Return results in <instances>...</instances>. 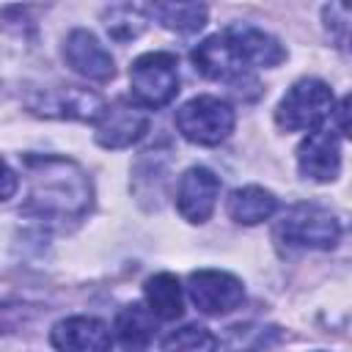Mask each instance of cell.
<instances>
[{
    "instance_id": "cell-14",
    "label": "cell",
    "mask_w": 352,
    "mask_h": 352,
    "mask_svg": "<svg viewBox=\"0 0 352 352\" xmlns=\"http://www.w3.org/2000/svg\"><path fill=\"white\" fill-rule=\"evenodd\" d=\"M223 33L228 36V41L234 44V50L239 52V58L245 60L248 69H256V66L272 69V66H278L286 58V50L280 47V41L275 36L253 28V25L234 22Z\"/></svg>"
},
{
    "instance_id": "cell-7",
    "label": "cell",
    "mask_w": 352,
    "mask_h": 352,
    "mask_svg": "<svg viewBox=\"0 0 352 352\" xmlns=\"http://www.w3.org/2000/svg\"><path fill=\"white\" fill-rule=\"evenodd\" d=\"M187 294L204 314H228L245 300L242 280L223 270H198L187 278Z\"/></svg>"
},
{
    "instance_id": "cell-5",
    "label": "cell",
    "mask_w": 352,
    "mask_h": 352,
    "mask_svg": "<svg viewBox=\"0 0 352 352\" xmlns=\"http://www.w3.org/2000/svg\"><path fill=\"white\" fill-rule=\"evenodd\" d=\"M176 129L198 146H217L234 129V110L217 96H195L176 110Z\"/></svg>"
},
{
    "instance_id": "cell-13",
    "label": "cell",
    "mask_w": 352,
    "mask_h": 352,
    "mask_svg": "<svg viewBox=\"0 0 352 352\" xmlns=\"http://www.w3.org/2000/svg\"><path fill=\"white\" fill-rule=\"evenodd\" d=\"M50 341L58 352H110V344H113L107 324L94 316L60 319L52 327Z\"/></svg>"
},
{
    "instance_id": "cell-17",
    "label": "cell",
    "mask_w": 352,
    "mask_h": 352,
    "mask_svg": "<svg viewBox=\"0 0 352 352\" xmlns=\"http://www.w3.org/2000/svg\"><path fill=\"white\" fill-rule=\"evenodd\" d=\"M146 292V302H148V311L154 319H162V322H173L182 316L184 311V300H182V286L176 280V275L170 272H157L146 280L143 286Z\"/></svg>"
},
{
    "instance_id": "cell-4",
    "label": "cell",
    "mask_w": 352,
    "mask_h": 352,
    "mask_svg": "<svg viewBox=\"0 0 352 352\" xmlns=\"http://www.w3.org/2000/svg\"><path fill=\"white\" fill-rule=\"evenodd\" d=\"M333 113V88L324 80H297L275 110V121L286 132H314Z\"/></svg>"
},
{
    "instance_id": "cell-1",
    "label": "cell",
    "mask_w": 352,
    "mask_h": 352,
    "mask_svg": "<svg viewBox=\"0 0 352 352\" xmlns=\"http://www.w3.org/2000/svg\"><path fill=\"white\" fill-rule=\"evenodd\" d=\"M25 173L30 182L25 214L47 223L80 220L91 209V182L85 170L66 157H25Z\"/></svg>"
},
{
    "instance_id": "cell-21",
    "label": "cell",
    "mask_w": 352,
    "mask_h": 352,
    "mask_svg": "<svg viewBox=\"0 0 352 352\" xmlns=\"http://www.w3.org/2000/svg\"><path fill=\"white\" fill-rule=\"evenodd\" d=\"M16 187H19V176L8 168V162L0 157V201H6V198H11L14 192H16Z\"/></svg>"
},
{
    "instance_id": "cell-22",
    "label": "cell",
    "mask_w": 352,
    "mask_h": 352,
    "mask_svg": "<svg viewBox=\"0 0 352 352\" xmlns=\"http://www.w3.org/2000/svg\"><path fill=\"white\" fill-rule=\"evenodd\" d=\"M346 104H349V99L344 96V99L338 102V107H333V110H336V116H338V132H341L344 138L349 135V126H346Z\"/></svg>"
},
{
    "instance_id": "cell-15",
    "label": "cell",
    "mask_w": 352,
    "mask_h": 352,
    "mask_svg": "<svg viewBox=\"0 0 352 352\" xmlns=\"http://www.w3.org/2000/svg\"><path fill=\"white\" fill-rule=\"evenodd\" d=\"M275 209H278V198L258 184L239 187L228 198V214H231V220H236L242 226H258V223L270 220L275 214Z\"/></svg>"
},
{
    "instance_id": "cell-6",
    "label": "cell",
    "mask_w": 352,
    "mask_h": 352,
    "mask_svg": "<svg viewBox=\"0 0 352 352\" xmlns=\"http://www.w3.org/2000/svg\"><path fill=\"white\" fill-rule=\"evenodd\" d=\"M30 110L36 116L47 118H72V121H99L104 102L99 94L80 88V85H58V88H44L30 96Z\"/></svg>"
},
{
    "instance_id": "cell-11",
    "label": "cell",
    "mask_w": 352,
    "mask_h": 352,
    "mask_svg": "<svg viewBox=\"0 0 352 352\" xmlns=\"http://www.w3.org/2000/svg\"><path fill=\"white\" fill-rule=\"evenodd\" d=\"M190 60H192L195 72H201L209 80H220V82H239L250 72L226 33H214V36L204 38L190 52Z\"/></svg>"
},
{
    "instance_id": "cell-16",
    "label": "cell",
    "mask_w": 352,
    "mask_h": 352,
    "mask_svg": "<svg viewBox=\"0 0 352 352\" xmlns=\"http://www.w3.org/2000/svg\"><path fill=\"white\" fill-rule=\"evenodd\" d=\"M116 336L124 352H146L154 338V316L140 302H129L116 316Z\"/></svg>"
},
{
    "instance_id": "cell-9",
    "label": "cell",
    "mask_w": 352,
    "mask_h": 352,
    "mask_svg": "<svg viewBox=\"0 0 352 352\" xmlns=\"http://www.w3.org/2000/svg\"><path fill=\"white\" fill-rule=\"evenodd\" d=\"M63 58L72 66V72H77L80 77L94 80V82H107L116 74L113 55L104 50V44L91 30H82V28H77L66 36Z\"/></svg>"
},
{
    "instance_id": "cell-19",
    "label": "cell",
    "mask_w": 352,
    "mask_h": 352,
    "mask_svg": "<svg viewBox=\"0 0 352 352\" xmlns=\"http://www.w3.org/2000/svg\"><path fill=\"white\" fill-rule=\"evenodd\" d=\"M214 346H217V338L209 327L184 324L162 338L160 352H214Z\"/></svg>"
},
{
    "instance_id": "cell-12",
    "label": "cell",
    "mask_w": 352,
    "mask_h": 352,
    "mask_svg": "<svg viewBox=\"0 0 352 352\" xmlns=\"http://www.w3.org/2000/svg\"><path fill=\"white\" fill-rule=\"evenodd\" d=\"M297 168L311 182H333L341 170V143L330 129H314L297 148Z\"/></svg>"
},
{
    "instance_id": "cell-20",
    "label": "cell",
    "mask_w": 352,
    "mask_h": 352,
    "mask_svg": "<svg viewBox=\"0 0 352 352\" xmlns=\"http://www.w3.org/2000/svg\"><path fill=\"white\" fill-rule=\"evenodd\" d=\"M146 14L138 8V6H116L104 14V25H107V33L118 41H126V38H135L143 28H146Z\"/></svg>"
},
{
    "instance_id": "cell-3",
    "label": "cell",
    "mask_w": 352,
    "mask_h": 352,
    "mask_svg": "<svg viewBox=\"0 0 352 352\" xmlns=\"http://www.w3.org/2000/svg\"><path fill=\"white\" fill-rule=\"evenodd\" d=\"M341 226L336 214L316 204H294L275 223V239L286 248L327 250L338 242Z\"/></svg>"
},
{
    "instance_id": "cell-8",
    "label": "cell",
    "mask_w": 352,
    "mask_h": 352,
    "mask_svg": "<svg viewBox=\"0 0 352 352\" xmlns=\"http://www.w3.org/2000/svg\"><path fill=\"white\" fill-rule=\"evenodd\" d=\"M220 195V179L201 165H192L182 173L176 184V209L190 223H206L214 212Z\"/></svg>"
},
{
    "instance_id": "cell-2",
    "label": "cell",
    "mask_w": 352,
    "mask_h": 352,
    "mask_svg": "<svg viewBox=\"0 0 352 352\" xmlns=\"http://www.w3.org/2000/svg\"><path fill=\"white\" fill-rule=\"evenodd\" d=\"M129 91L138 107L160 110L179 94V60L170 52H146L129 66Z\"/></svg>"
},
{
    "instance_id": "cell-18",
    "label": "cell",
    "mask_w": 352,
    "mask_h": 352,
    "mask_svg": "<svg viewBox=\"0 0 352 352\" xmlns=\"http://www.w3.org/2000/svg\"><path fill=\"white\" fill-rule=\"evenodd\" d=\"M151 16L176 33H195L206 25V6L201 3H154Z\"/></svg>"
},
{
    "instance_id": "cell-10",
    "label": "cell",
    "mask_w": 352,
    "mask_h": 352,
    "mask_svg": "<svg viewBox=\"0 0 352 352\" xmlns=\"http://www.w3.org/2000/svg\"><path fill=\"white\" fill-rule=\"evenodd\" d=\"M148 129V116L138 104L116 102L104 104L99 121H96V143L104 148H126L138 143Z\"/></svg>"
}]
</instances>
